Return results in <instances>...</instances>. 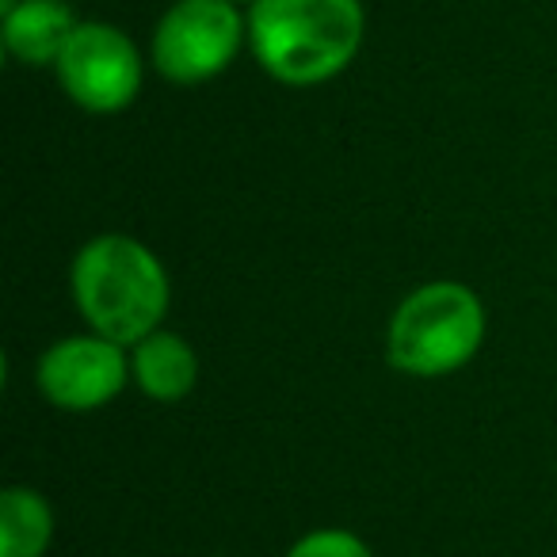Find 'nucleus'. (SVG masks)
<instances>
[{
    "label": "nucleus",
    "instance_id": "f257e3e1",
    "mask_svg": "<svg viewBox=\"0 0 557 557\" xmlns=\"http://www.w3.org/2000/svg\"><path fill=\"white\" fill-rule=\"evenodd\" d=\"M359 0H256L248 47L263 73L283 85H321L351 65L363 47Z\"/></svg>",
    "mask_w": 557,
    "mask_h": 557
},
{
    "label": "nucleus",
    "instance_id": "f03ea898",
    "mask_svg": "<svg viewBox=\"0 0 557 557\" xmlns=\"http://www.w3.org/2000/svg\"><path fill=\"white\" fill-rule=\"evenodd\" d=\"M73 298L96 336L138 344L157 333L169 310V275L141 240L103 233L73 260Z\"/></svg>",
    "mask_w": 557,
    "mask_h": 557
},
{
    "label": "nucleus",
    "instance_id": "7ed1b4c3",
    "mask_svg": "<svg viewBox=\"0 0 557 557\" xmlns=\"http://www.w3.org/2000/svg\"><path fill=\"white\" fill-rule=\"evenodd\" d=\"M485 341L481 298L462 283H428L389 318L386 359L412 379H440L478 356Z\"/></svg>",
    "mask_w": 557,
    "mask_h": 557
},
{
    "label": "nucleus",
    "instance_id": "20e7f679",
    "mask_svg": "<svg viewBox=\"0 0 557 557\" xmlns=\"http://www.w3.org/2000/svg\"><path fill=\"white\" fill-rule=\"evenodd\" d=\"M248 39L233 0H176L153 35V62L176 85H199L225 70Z\"/></svg>",
    "mask_w": 557,
    "mask_h": 557
},
{
    "label": "nucleus",
    "instance_id": "39448f33",
    "mask_svg": "<svg viewBox=\"0 0 557 557\" xmlns=\"http://www.w3.org/2000/svg\"><path fill=\"white\" fill-rule=\"evenodd\" d=\"M54 70L73 103L96 115L131 108L141 88L138 47L111 24H77Z\"/></svg>",
    "mask_w": 557,
    "mask_h": 557
},
{
    "label": "nucleus",
    "instance_id": "423d86ee",
    "mask_svg": "<svg viewBox=\"0 0 557 557\" xmlns=\"http://www.w3.org/2000/svg\"><path fill=\"white\" fill-rule=\"evenodd\" d=\"M131 363L123 344L108 336H70L39 359V389L50 405L70 412L103 409L126 386Z\"/></svg>",
    "mask_w": 557,
    "mask_h": 557
},
{
    "label": "nucleus",
    "instance_id": "0eeeda50",
    "mask_svg": "<svg viewBox=\"0 0 557 557\" xmlns=\"http://www.w3.org/2000/svg\"><path fill=\"white\" fill-rule=\"evenodd\" d=\"M73 32L77 16L65 0H20L4 12V50L27 65H58Z\"/></svg>",
    "mask_w": 557,
    "mask_h": 557
},
{
    "label": "nucleus",
    "instance_id": "6e6552de",
    "mask_svg": "<svg viewBox=\"0 0 557 557\" xmlns=\"http://www.w3.org/2000/svg\"><path fill=\"white\" fill-rule=\"evenodd\" d=\"M131 371L141 394H149L153 401H180L191 394L195 379H199V359L176 333H153L134 344Z\"/></svg>",
    "mask_w": 557,
    "mask_h": 557
},
{
    "label": "nucleus",
    "instance_id": "1a4fd4ad",
    "mask_svg": "<svg viewBox=\"0 0 557 557\" xmlns=\"http://www.w3.org/2000/svg\"><path fill=\"white\" fill-rule=\"evenodd\" d=\"M54 539V511L35 488H4L0 496V557H42Z\"/></svg>",
    "mask_w": 557,
    "mask_h": 557
},
{
    "label": "nucleus",
    "instance_id": "9d476101",
    "mask_svg": "<svg viewBox=\"0 0 557 557\" xmlns=\"http://www.w3.org/2000/svg\"><path fill=\"white\" fill-rule=\"evenodd\" d=\"M287 557H371L367 542L351 531H313L290 546Z\"/></svg>",
    "mask_w": 557,
    "mask_h": 557
},
{
    "label": "nucleus",
    "instance_id": "9b49d317",
    "mask_svg": "<svg viewBox=\"0 0 557 557\" xmlns=\"http://www.w3.org/2000/svg\"><path fill=\"white\" fill-rule=\"evenodd\" d=\"M16 4H20V0H0V16H4V12H12Z\"/></svg>",
    "mask_w": 557,
    "mask_h": 557
},
{
    "label": "nucleus",
    "instance_id": "f8f14e48",
    "mask_svg": "<svg viewBox=\"0 0 557 557\" xmlns=\"http://www.w3.org/2000/svg\"><path fill=\"white\" fill-rule=\"evenodd\" d=\"M233 4H237V0H233ZM252 4H256V0H252Z\"/></svg>",
    "mask_w": 557,
    "mask_h": 557
}]
</instances>
